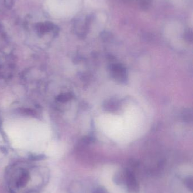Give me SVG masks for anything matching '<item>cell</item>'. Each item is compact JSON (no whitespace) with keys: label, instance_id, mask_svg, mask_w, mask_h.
Segmentation results:
<instances>
[{"label":"cell","instance_id":"obj_1","mask_svg":"<svg viewBox=\"0 0 193 193\" xmlns=\"http://www.w3.org/2000/svg\"><path fill=\"white\" fill-rule=\"evenodd\" d=\"M112 78L120 83H125L127 80V73L125 67L121 64H114L111 67Z\"/></svg>","mask_w":193,"mask_h":193},{"label":"cell","instance_id":"obj_2","mask_svg":"<svg viewBox=\"0 0 193 193\" xmlns=\"http://www.w3.org/2000/svg\"><path fill=\"white\" fill-rule=\"evenodd\" d=\"M125 178L129 193H138L139 186L133 173L127 169L125 172Z\"/></svg>","mask_w":193,"mask_h":193},{"label":"cell","instance_id":"obj_3","mask_svg":"<svg viewBox=\"0 0 193 193\" xmlns=\"http://www.w3.org/2000/svg\"><path fill=\"white\" fill-rule=\"evenodd\" d=\"M118 106H119V105H118V103L117 102V101H115V100L114 101L113 99L108 101L104 105V107L105 108V109L108 111H110L115 110L118 107Z\"/></svg>","mask_w":193,"mask_h":193},{"label":"cell","instance_id":"obj_4","mask_svg":"<svg viewBox=\"0 0 193 193\" xmlns=\"http://www.w3.org/2000/svg\"><path fill=\"white\" fill-rule=\"evenodd\" d=\"M182 116V119L186 122L189 123V122L192 121V119H193V113H192L191 110H189V109L185 110L184 111H183Z\"/></svg>","mask_w":193,"mask_h":193},{"label":"cell","instance_id":"obj_5","mask_svg":"<svg viewBox=\"0 0 193 193\" xmlns=\"http://www.w3.org/2000/svg\"><path fill=\"white\" fill-rule=\"evenodd\" d=\"M28 180H29L28 174L27 173H22L21 176L19 177L18 182H17V185H18L19 186L23 187L27 183Z\"/></svg>","mask_w":193,"mask_h":193},{"label":"cell","instance_id":"obj_6","mask_svg":"<svg viewBox=\"0 0 193 193\" xmlns=\"http://www.w3.org/2000/svg\"><path fill=\"white\" fill-rule=\"evenodd\" d=\"M72 98V95L70 93H63L59 95L57 97L58 101L64 103L69 101Z\"/></svg>","mask_w":193,"mask_h":193},{"label":"cell","instance_id":"obj_7","mask_svg":"<svg viewBox=\"0 0 193 193\" xmlns=\"http://www.w3.org/2000/svg\"><path fill=\"white\" fill-rule=\"evenodd\" d=\"M124 178H125V174H122L121 173H117L114 176L113 181L116 184L119 185V184L122 183V182L124 180Z\"/></svg>","mask_w":193,"mask_h":193},{"label":"cell","instance_id":"obj_8","mask_svg":"<svg viewBox=\"0 0 193 193\" xmlns=\"http://www.w3.org/2000/svg\"><path fill=\"white\" fill-rule=\"evenodd\" d=\"M185 184L188 186V188L191 191H192V190H193V178H192V177H188L185 180Z\"/></svg>","mask_w":193,"mask_h":193},{"label":"cell","instance_id":"obj_9","mask_svg":"<svg viewBox=\"0 0 193 193\" xmlns=\"http://www.w3.org/2000/svg\"><path fill=\"white\" fill-rule=\"evenodd\" d=\"M94 193H108L107 190L103 187H99L95 189Z\"/></svg>","mask_w":193,"mask_h":193},{"label":"cell","instance_id":"obj_10","mask_svg":"<svg viewBox=\"0 0 193 193\" xmlns=\"http://www.w3.org/2000/svg\"><path fill=\"white\" fill-rule=\"evenodd\" d=\"M45 156H44L43 155H35V156H31V158L33 159H35V160H41L43 159H44Z\"/></svg>","mask_w":193,"mask_h":193}]
</instances>
